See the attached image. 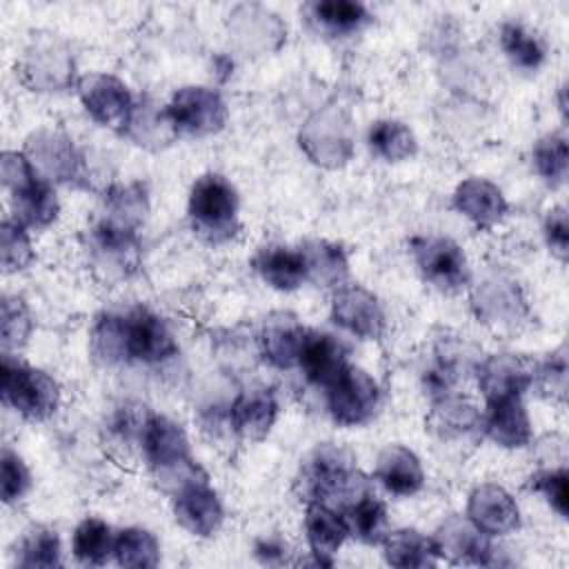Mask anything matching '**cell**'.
<instances>
[{
	"instance_id": "cell-24",
	"label": "cell",
	"mask_w": 569,
	"mask_h": 569,
	"mask_svg": "<svg viewBox=\"0 0 569 569\" xmlns=\"http://www.w3.org/2000/svg\"><path fill=\"white\" fill-rule=\"evenodd\" d=\"M349 351L345 342L327 331H307L298 367L307 382L318 389H329L338 376L349 367Z\"/></svg>"
},
{
	"instance_id": "cell-41",
	"label": "cell",
	"mask_w": 569,
	"mask_h": 569,
	"mask_svg": "<svg viewBox=\"0 0 569 569\" xmlns=\"http://www.w3.org/2000/svg\"><path fill=\"white\" fill-rule=\"evenodd\" d=\"M162 558L160 542L147 527H124L116 533L113 560L124 569H151Z\"/></svg>"
},
{
	"instance_id": "cell-26",
	"label": "cell",
	"mask_w": 569,
	"mask_h": 569,
	"mask_svg": "<svg viewBox=\"0 0 569 569\" xmlns=\"http://www.w3.org/2000/svg\"><path fill=\"white\" fill-rule=\"evenodd\" d=\"M480 433H485L496 447L522 449L531 442L533 427L522 398H509L485 405L480 416Z\"/></svg>"
},
{
	"instance_id": "cell-21",
	"label": "cell",
	"mask_w": 569,
	"mask_h": 569,
	"mask_svg": "<svg viewBox=\"0 0 569 569\" xmlns=\"http://www.w3.org/2000/svg\"><path fill=\"white\" fill-rule=\"evenodd\" d=\"M278 413L280 405L273 389L251 387L233 398L227 418L233 436H238L240 440L258 442L267 438V433L273 429Z\"/></svg>"
},
{
	"instance_id": "cell-7",
	"label": "cell",
	"mask_w": 569,
	"mask_h": 569,
	"mask_svg": "<svg viewBox=\"0 0 569 569\" xmlns=\"http://www.w3.org/2000/svg\"><path fill=\"white\" fill-rule=\"evenodd\" d=\"M16 69L31 91L56 93L73 84L76 62L69 44L58 36L47 33L31 38Z\"/></svg>"
},
{
	"instance_id": "cell-46",
	"label": "cell",
	"mask_w": 569,
	"mask_h": 569,
	"mask_svg": "<svg viewBox=\"0 0 569 569\" xmlns=\"http://www.w3.org/2000/svg\"><path fill=\"white\" fill-rule=\"evenodd\" d=\"M36 258L29 229L16 222L13 218H4L0 224V260L4 273H20L31 267Z\"/></svg>"
},
{
	"instance_id": "cell-11",
	"label": "cell",
	"mask_w": 569,
	"mask_h": 569,
	"mask_svg": "<svg viewBox=\"0 0 569 569\" xmlns=\"http://www.w3.org/2000/svg\"><path fill=\"white\" fill-rule=\"evenodd\" d=\"M471 311L493 331H516L529 318V302L513 278L491 273L473 284Z\"/></svg>"
},
{
	"instance_id": "cell-50",
	"label": "cell",
	"mask_w": 569,
	"mask_h": 569,
	"mask_svg": "<svg viewBox=\"0 0 569 569\" xmlns=\"http://www.w3.org/2000/svg\"><path fill=\"white\" fill-rule=\"evenodd\" d=\"M542 236L553 258L567 262L569 256V224H567V209L562 204L551 207L542 220Z\"/></svg>"
},
{
	"instance_id": "cell-22",
	"label": "cell",
	"mask_w": 569,
	"mask_h": 569,
	"mask_svg": "<svg viewBox=\"0 0 569 569\" xmlns=\"http://www.w3.org/2000/svg\"><path fill=\"white\" fill-rule=\"evenodd\" d=\"M451 204L478 229H493L509 213V202L502 189L480 176H471L458 182L451 196Z\"/></svg>"
},
{
	"instance_id": "cell-44",
	"label": "cell",
	"mask_w": 569,
	"mask_h": 569,
	"mask_svg": "<svg viewBox=\"0 0 569 569\" xmlns=\"http://www.w3.org/2000/svg\"><path fill=\"white\" fill-rule=\"evenodd\" d=\"M33 318L22 296L4 293L0 302V338L2 353H16L22 349L31 336Z\"/></svg>"
},
{
	"instance_id": "cell-37",
	"label": "cell",
	"mask_w": 569,
	"mask_h": 569,
	"mask_svg": "<svg viewBox=\"0 0 569 569\" xmlns=\"http://www.w3.org/2000/svg\"><path fill=\"white\" fill-rule=\"evenodd\" d=\"M342 513L349 527V538H356L358 542L369 547L380 545L391 529L387 505L373 491L358 498Z\"/></svg>"
},
{
	"instance_id": "cell-35",
	"label": "cell",
	"mask_w": 569,
	"mask_h": 569,
	"mask_svg": "<svg viewBox=\"0 0 569 569\" xmlns=\"http://www.w3.org/2000/svg\"><path fill=\"white\" fill-rule=\"evenodd\" d=\"M116 533L98 516L82 518L71 533V553L80 565L100 567L113 558Z\"/></svg>"
},
{
	"instance_id": "cell-52",
	"label": "cell",
	"mask_w": 569,
	"mask_h": 569,
	"mask_svg": "<svg viewBox=\"0 0 569 569\" xmlns=\"http://www.w3.org/2000/svg\"><path fill=\"white\" fill-rule=\"evenodd\" d=\"M253 556L262 565H289L291 549L287 540L278 533H264L253 542Z\"/></svg>"
},
{
	"instance_id": "cell-6",
	"label": "cell",
	"mask_w": 569,
	"mask_h": 569,
	"mask_svg": "<svg viewBox=\"0 0 569 569\" xmlns=\"http://www.w3.org/2000/svg\"><path fill=\"white\" fill-rule=\"evenodd\" d=\"M84 253L93 273L109 284L129 280L142 264L138 231L118 227L102 218L87 229Z\"/></svg>"
},
{
	"instance_id": "cell-33",
	"label": "cell",
	"mask_w": 569,
	"mask_h": 569,
	"mask_svg": "<svg viewBox=\"0 0 569 569\" xmlns=\"http://www.w3.org/2000/svg\"><path fill=\"white\" fill-rule=\"evenodd\" d=\"M382 547V558L391 567L400 569H427L440 562L436 553L433 538L413 529V527H402V529H389L385 540L380 542Z\"/></svg>"
},
{
	"instance_id": "cell-40",
	"label": "cell",
	"mask_w": 569,
	"mask_h": 569,
	"mask_svg": "<svg viewBox=\"0 0 569 569\" xmlns=\"http://www.w3.org/2000/svg\"><path fill=\"white\" fill-rule=\"evenodd\" d=\"M500 49L513 69L533 73L542 67L547 49L545 42L525 24L507 20L500 24Z\"/></svg>"
},
{
	"instance_id": "cell-14",
	"label": "cell",
	"mask_w": 569,
	"mask_h": 569,
	"mask_svg": "<svg viewBox=\"0 0 569 569\" xmlns=\"http://www.w3.org/2000/svg\"><path fill=\"white\" fill-rule=\"evenodd\" d=\"M76 91L82 109L93 122H98L100 127L122 131L136 98L120 78L111 73L91 71L78 78Z\"/></svg>"
},
{
	"instance_id": "cell-38",
	"label": "cell",
	"mask_w": 569,
	"mask_h": 569,
	"mask_svg": "<svg viewBox=\"0 0 569 569\" xmlns=\"http://www.w3.org/2000/svg\"><path fill=\"white\" fill-rule=\"evenodd\" d=\"M309 18L318 31L342 38L360 31L371 16L365 4L353 0H318L309 4Z\"/></svg>"
},
{
	"instance_id": "cell-43",
	"label": "cell",
	"mask_w": 569,
	"mask_h": 569,
	"mask_svg": "<svg viewBox=\"0 0 569 569\" xmlns=\"http://www.w3.org/2000/svg\"><path fill=\"white\" fill-rule=\"evenodd\" d=\"M531 164L545 184L551 189L562 187L569 171V149L565 133L551 131L540 136L531 147Z\"/></svg>"
},
{
	"instance_id": "cell-45",
	"label": "cell",
	"mask_w": 569,
	"mask_h": 569,
	"mask_svg": "<svg viewBox=\"0 0 569 569\" xmlns=\"http://www.w3.org/2000/svg\"><path fill=\"white\" fill-rule=\"evenodd\" d=\"M151 411L147 405L142 402H122L109 418V438L116 447H138L142 449V438H144V429L149 425Z\"/></svg>"
},
{
	"instance_id": "cell-17",
	"label": "cell",
	"mask_w": 569,
	"mask_h": 569,
	"mask_svg": "<svg viewBox=\"0 0 569 569\" xmlns=\"http://www.w3.org/2000/svg\"><path fill=\"white\" fill-rule=\"evenodd\" d=\"M331 320L362 340H378L387 329V316L378 296L351 282L331 293Z\"/></svg>"
},
{
	"instance_id": "cell-1",
	"label": "cell",
	"mask_w": 569,
	"mask_h": 569,
	"mask_svg": "<svg viewBox=\"0 0 569 569\" xmlns=\"http://www.w3.org/2000/svg\"><path fill=\"white\" fill-rule=\"evenodd\" d=\"M369 491L371 480L358 469L351 451L336 442L316 445L296 476V493L305 505L322 502L345 511Z\"/></svg>"
},
{
	"instance_id": "cell-23",
	"label": "cell",
	"mask_w": 569,
	"mask_h": 569,
	"mask_svg": "<svg viewBox=\"0 0 569 569\" xmlns=\"http://www.w3.org/2000/svg\"><path fill=\"white\" fill-rule=\"evenodd\" d=\"M302 531H305L309 553L313 556V562L325 567H331L336 562L338 551L349 538L345 513L322 502L305 505Z\"/></svg>"
},
{
	"instance_id": "cell-5",
	"label": "cell",
	"mask_w": 569,
	"mask_h": 569,
	"mask_svg": "<svg viewBox=\"0 0 569 569\" xmlns=\"http://www.w3.org/2000/svg\"><path fill=\"white\" fill-rule=\"evenodd\" d=\"M302 153L322 169L345 167L356 147V131L349 111L336 102L316 109L298 131Z\"/></svg>"
},
{
	"instance_id": "cell-30",
	"label": "cell",
	"mask_w": 569,
	"mask_h": 569,
	"mask_svg": "<svg viewBox=\"0 0 569 569\" xmlns=\"http://www.w3.org/2000/svg\"><path fill=\"white\" fill-rule=\"evenodd\" d=\"M11 218L29 231L51 227L60 216V200L51 182L36 176L9 193Z\"/></svg>"
},
{
	"instance_id": "cell-49",
	"label": "cell",
	"mask_w": 569,
	"mask_h": 569,
	"mask_svg": "<svg viewBox=\"0 0 569 569\" xmlns=\"http://www.w3.org/2000/svg\"><path fill=\"white\" fill-rule=\"evenodd\" d=\"M31 489V473L27 462L9 447L0 456V496L4 505L20 502Z\"/></svg>"
},
{
	"instance_id": "cell-39",
	"label": "cell",
	"mask_w": 569,
	"mask_h": 569,
	"mask_svg": "<svg viewBox=\"0 0 569 569\" xmlns=\"http://www.w3.org/2000/svg\"><path fill=\"white\" fill-rule=\"evenodd\" d=\"M16 565L20 569H53L62 565V542L53 527L31 525L18 540Z\"/></svg>"
},
{
	"instance_id": "cell-29",
	"label": "cell",
	"mask_w": 569,
	"mask_h": 569,
	"mask_svg": "<svg viewBox=\"0 0 569 569\" xmlns=\"http://www.w3.org/2000/svg\"><path fill=\"white\" fill-rule=\"evenodd\" d=\"M373 478L380 487L398 498L416 496L425 487V469L420 458L405 445H387L378 458Z\"/></svg>"
},
{
	"instance_id": "cell-20",
	"label": "cell",
	"mask_w": 569,
	"mask_h": 569,
	"mask_svg": "<svg viewBox=\"0 0 569 569\" xmlns=\"http://www.w3.org/2000/svg\"><path fill=\"white\" fill-rule=\"evenodd\" d=\"M171 509L176 522L193 538H211L224 522V507L209 480L171 496Z\"/></svg>"
},
{
	"instance_id": "cell-13",
	"label": "cell",
	"mask_w": 569,
	"mask_h": 569,
	"mask_svg": "<svg viewBox=\"0 0 569 569\" xmlns=\"http://www.w3.org/2000/svg\"><path fill=\"white\" fill-rule=\"evenodd\" d=\"M440 560L451 565H505V551L491 536L482 533L467 516H447L433 531Z\"/></svg>"
},
{
	"instance_id": "cell-42",
	"label": "cell",
	"mask_w": 569,
	"mask_h": 569,
	"mask_svg": "<svg viewBox=\"0 0 569 569\" xmlns=\"http://www.w3.org/2000/svg\"><path fill=\"white\" fill-rule=\"evenodd\" d=\"M89 349L93 358L102 365L127 362V327L122 311H104L96 318L91 327Z\"/></svg>"
},
{
	"instance_id": "cell-2",
	"label": "cell",
	"mask_w": 569,
	"mask_h": 569,
	"mask_svg": "<svg viewBox=\"0 0 569 569\" xmlns=\"http://www.w3.org/2000/svg\"><path fill=\"white\" fill-rule=\"evenodd\" d=\"M140 451L156 487L169 498L191 485L209 480L207 471L191 456L184 427L169 416L151 413Z\"/></svg>"
},
{
	"instance_id": "cell-18",
	"label": "cell",
	"mask_w": 569,
	"mask_h": 569,
	"mask_svg": "<svg viewBox=\"0 0 569 569\" xmlns=\"http://www.w3.org/2000/svg\"><path fill=\"white\" fill-rule=\"evenodd\" d=\"M465 516L487 536L500 538L520 529V507L498 482H480L467 496Z\"/></svg>"
},
{
	"instance_id": "cell-36",
	"label": "cell",
	"mask_w": 569,
	"mask_h": 569,
	"mask_svg": "<svg viewBox=\"0 0 569 569\" xmlns=\"http://www.w3.org/2000/svg\"><path fill=\"white\" fill-rule=\"evenodd\" d=\"M367 147L385 162H402L416 156L418 140L409 124L396 118H380L367 131Z\"/></svg>"
},
{
	"instance_id": "cell-4",
	"label": "cell",
	"mask_w": 569,
	"mask_h": 569,
	"mask_svg": "<svg viewBox=\"0 0 569 569\" xmlns=\"http://www.w3.org/2000/svg\"><path fill=\"white\" fill-rule=\"evenodd\" d=\"M0 393L7 407L31 422L51 418L62 402L58 380L49 371L22 362L16 353H2Z\"/></svg>"
},
{
	"instance_id": "cell-28",
	"label": "cell",
	"mask_w": 569,
	"mask_h": 569,
	"mask_svg": "<svg viewBox=\"0 0 569 569\" xmlns=\"http://www.w3.org/2000/svg\"><path fill=\"white\" fill-rule=\"evenodd\" d=\"M480 416L482 411L469 398L453 391L431 400L427 427L440 442H460L480 433Z\"/></svg>"
},
{
	"instance_id": "cell-47",
	"label": "cell",
	"mask_w": 569,
	"mask_h": 569,
	"mask_svg": "<svg viewBox=\"0 0 569 569\" xmlns=\"http://www.w3.org/2000/svg\"><path fill=\"white\" fill-rule=\"evenodd\" d=\"M531 389H536L538 396H542L551 402H565V398H567V356H565L562 347L558 351L549 353L540 362L533 360Z\"/></svg>"
},
{
	"instance_id": "cell-31",
	"label": "cell",
	"mask_w": 569,
	"mask_h": 569,
	"mask_svg": "<svg viewBox=\"0 0 569 569\" xmlns=\"http://www.w3.org/2000/svg\"><path fill=\"white\" fill-rule=\"evenodd\" d=\"M251 267L260 276V280L276 291L289 293L307 282V269L300 249H291L284 244L260 247L251 258Z\"/></svg>"
},
{
	"instance_id": "cell-48",
	"label": "cell",
	"mask_w": 569,
	"mask_h": 569,
	"mask_svg": "<svg viewBox=\"0 0 569 569\" xmlns=\"http://www.w3.org/2000/svg\"><path fill=\"white\" fill-rule=\"evenodd\" d=\"M569 473L565 465H551V467H542L536 473L529 476V489L538 496H542V500L560 516L567 518L569 511Z\"/></svg>"
},
{
	"instance_id": "cell-25",
	"label": "cell",
	"mask_w": 569,
	"mask_h": 569,
	"mask_svg": "<svg viewBox=\"0 0 569 569\" xmlns=\"http://www.w3.org/2000/svg\"><path fill=\"white\" fill-rule=\"evenodd\" d=\"M120 133L129 138L136 147L149 151L164 149L180 136L169 116L167 104H160L149 96H140L133 100L131 113Z\"/></svg>"
},
{
	"instance_id": "cell-8",
	"label": "cell",
	"mask_w": 569,
	"mask_h": 569,
	"mask_svg": "<svg viewBox=\"0 0 569 569\" xmlns=\"http://www.w3.org/2000/svg\"><path fill=\"white\" fill-rule=\"evenodd\" d=\"M413 262L425 282L442 293H458L471 280L465 249L447 236H416L409 242Z\"/></svg>"
},
{
	"instance_id": "cell-15",
	"label": "cell",
	"mask_w": 569,
	"mask_h": 569,
	"mask_svg": "<svg viewBox=\"0 0 569 569\" xmlns=\"http://www.w3.org/2000/svg\"><path fill=\"white\" fill-rule=\"evenodd\" d=\"M531 373L533 360L511 351L489 353L473 367L476 385L485 405L522 398L525 391L531 389Z\"/></svg>"
},
{
	"instance_id": "cell-9",
	"label": "cell",
	"mask_w": 569,
	"mask_h": 569,
	"mask_svg": "<svg viewBox=\"0 0 569 569\" xmlns=\"http://www.w3.org/2000/svg\"><path fill=\"white\" fill-rule=\"evenodd\" d=\"M22 151L38 176L51 184H78L87 176L84 153L60 129L42 127L31 131Z\"/></svg>"
},
{
	"instance_id": "cell-19",
	"label": "cell",
	"mask_w": 569,
	"mask_h": 569,
	"mask_svg": "<svg viewBox=\"0 0 569 569\" xmlns=\"http://www.w3.org/2000/svg\"><path fill=\"white\" fill-rule=\"evenodd\" d=\"M307 331L309 329H305L300 318L291 311L278 309L267 313L258 331V345H260L262 358L276 369L298 367Z\"/></svg>"
},
{
	"instance_id": "cell-12",
	"label": "cell",
	"mask_w": 569,
	"mask_h": 569,
	"mask_svg": "<svg viewBox=\"0 0 569 569\" xmlns=\"http://www.w3.org/2000/svg\"><path fill=\"white\" fill-rule=\"evenodd\" d=\"M167 109L178 133L193 138L213 136L222 131L229 120V107L220 91L204 84H184L176 89Z\"/></svg>"
},
{
	"instance_id": "cell-51",
	"label": "cell",
	"mask_w": 569,
	"mask_h": 569,
	"mask_svg": "<svg viewBox=\"0 0 569 569\" xmlns=\"http://www.w3.org/2000/svg\"><path fill=\"white\" fill-rule=\"evenodd\" d=\"M38 171L33 169L31 160L27 158L24 151H16V149H7L0 156V180L7 193L16 191L18 187H22L24 182H29L31 178H36Z\"/></svg>"
},
{
	"instance_id": "cell-27",
	"label": "cell",
	"mask_w": 569,
	"mask_h": 569,
	"mask_svg": "<svg viewBox=\"0 0 569 569\" xmlns=\"http://www.w3.org/2000/svg\"><path fill=\"white\" fill-rule=\"evenodd\" d=\"M233 40L249 53L276 51L284 40V24L276 13L260 4H240L229 16Z\"/></svg>"
},
{
	"instance_id": "cell-3",
	"label": "cell",
	"mask_w": 569,
	"mask_h": 569,
	"mask_svg": "<svg viewBox=\"0 0 569 569\" xmlns=\"http://www.w3.org/2000/svg\"><path fill=\"white\" fill-rule=\"evenodd\" d=\"M187 216L200 240L209 244L233 240L240 231V198L236 187L222 173H202L189 189Z\"/></svg>"
},
{
	"instance_id": "cell-10",
	"label": "cell",
	"mask_w": 569,
	"mask_h": 569,
	"mask_svg": "<svg viewBox=\"0 0 569 569\" xmlns=\"http://www.w3.org/2000/svg\"><path fill=\"white\" fill-rule=\"evenodd\" d=\"M325 400L336 425L362 427L376 418L382 402V391L369 371L349 365L338 380L325 389Z\"/></svg>"
},
{
	"instance_id": "cell-16",
	"label": "cell",
	"mask_w": 569,
	"mask_h": 569,
	"mask_svg": "<svg viewBox=\"0 0 569 569\" xmlns=\"http://www.w3.org/2000/svg\"><path fill=\"white\" fill-rule=\"evenodd\" d=\"M127 362L160 365L178 356V340L169 325L147 307L124 311Z\"/></svg>"
},
{
	"instance_id": "cell-32",
	"label": "cell",
	"mask_w": 569,
	"mask_h": 569,
	"mask_svg": "<svg viewBox=\"0 0 569 569\" xmlns=\"http://www.w3.org/2000/svg\"><path fill=\"white\" fill-rule=\"evenodd\" d=\"M300 256L305 260L307 269V282H313L320 289L336 291L349 280V258L342 244L325 240V238H313L302 242Z\"/></svg>"
},
{
	"instance_id": "cell-34",
	"label": "cell",
	"mask_w": 569,
	"mask_h": 569,
	"mask_svg": "<svg viewBox=\"0 0 569 569\" xmlns=\"http://www.w3.org/2000/svg\"><path fill=\"white\" fill-rule=\"evenodd\" d=\"M102 220L138 231L149 216V191L142 182H116L102 196Z\"/></svg>"
}]
</instances>
